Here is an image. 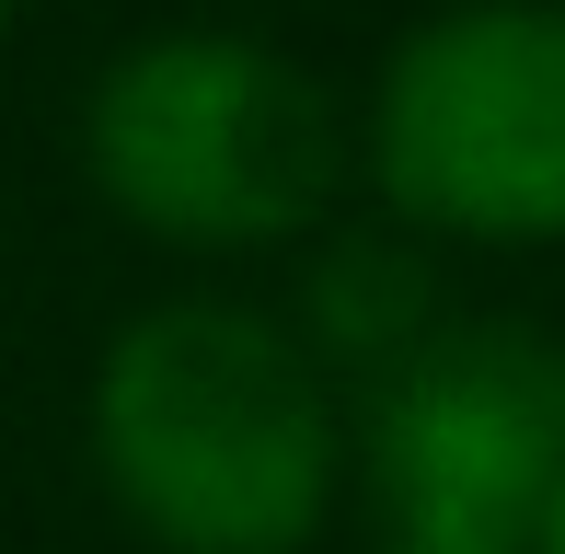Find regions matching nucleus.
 <instances>
[{"instance_id":"nucleus-2","label":"nucleus","mask_w":565,"mask_h":554,"mask_svg":"<svg viewBox=\"0 0 565 554\" xmlns=\"http://www.w3.org/2000/svg\"><path fill=\"white\" fill-rule=\"evenodd\" d=\"M82 185L162 255H289L358 185L347 93L243 23H162L82 82Z\"/></svg>"},{"instance_id":"nucleus-3","label":"nucleus","mask_w":565,"mask_h":554,"mask_svg":"<svg viewBox=\"0 0 565 554\" xmlns=\"http://www.w3.org/2000/svg\"><path fill=\"white\" fill-rule=\"evenodd\" d=\"M358 185L427 255L565 243V0H439L347 105Z\"/></svg>"},{"instance_id":"nucleus-7","label":"nucleus","mask_w":565,"mask_h":554,"mask_svg":"<svg viewBox=\"0 0 565 554\" xmlns=\"http://www.w3.org/2000/svg\"><path fill=\"white\" fill-rule=\"evenodd\" d=\"M381 554H416V543H381Z\"/></svg>"},{"instance_id":"nucleus-5","label":"nucleus","mask_w":565,"mask_h":554,"mask_svg":"<svg viewBox=\"0 0 565 554\" xmlns=\"http://www.w3.org/2000/svg\"><path fill=\"white\" fill-rule=\"evenodd\" d=\"M531 554H565V497H554V520H543V543H531Z\"/></svg>"},{"instance_id":"nucleus-4","label":"nucleus","mask_w":565,"mask_h":554,"mask_svg":"<svg viewBox=\"0 0 565 554\" xmlns=\"http://www.w3.org/2000/svg\"><path fill=\"white\" fill-rule=\"evenodd\" d=\"M347 486L416 554H531L565 497V335L439 312L347 405Z\"/></svg>"},{"instance_id":"nucleus-6","label":"nucleus","mask_w":565,"mask_h":554,"mask_svg":"<svg viewBox=\"0 0 565 554\" xmlns=\"http://www.w3.org/2000/svg\"><path fill=\"white\" fill-rule=\"evenodd\" d=\"M12 23H23V0H0V46H12Z\"/></svg>"},{"instance_id":"nucleus-1","label":"nucleus","mask_w":565,"mask_h":554,"mask_svg":"<svg viewBox=\"0 0 565 554\" xmlns=\"http://www.w3.org/2000/svg\"><path fill=\"white\" fill-rule=\"evenodd\" d=\"M82 450L150 554H312L347 509V393L289 312L173 289L93 359Z\"/></svg>"}]
</instances>
